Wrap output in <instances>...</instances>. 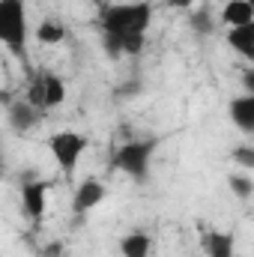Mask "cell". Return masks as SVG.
I'll use <instances>...</instances> for the list:
<instances>
[{"instance_id": "1", "label": "cell", "mask_w": 254, "mask_h": 257, "mask_svg": "<svg viewBox=\"0 0 254 257\" xmlns=\"http://www.w3.org/2000/svg\"><path fill=\"white\" fill-rule=\"evenodd\" d=\"M102 42L111 57L120 54H141L144 51V36L153 24V3L138 0V3H117L102 12Z\"/></svg>"}, {"instance_id": "7", "label": "cell", "mask_w": 254, "mask_h": 257, "mask_svg": "<svg viewBox=\"0 0 254 257\" xmlns=\"http://www.w3.org/2000/svg\"><path fill=\"white\" fill-rule=\"evenodd\" d=\"M105 183H99V180H84V183H78V189L72 194V215H87L90 209H96L102 200H105Z\"/></svg>"}, {"instance_id": "11", "label": "cell", "mask_w": 254, "mask_h": 257, "mask_svg": "<svg viewBox=\"0 0 254 257\" xmlns=\"http://www.w3.org/2000/svg\"><path fill=\"white\" fill-rule=\"evenodd\" d=\"M227 45H230V51H236L239 57L254 63V21L242 24V27H230L227 30Z\"/></svg>"}, {"instance_id": "2", "label": "cell", "mask_w": 254, "mask_h": 257, "mask_svg": "<svg viewBox=\"0 0 254 257\" xmlns=\"http://www.w3.org/2000/svg\"><path fill=\"white\" fill-rule=\"evenodd\" d=\"M159 141L156 138H141V141H126L114 150L111 156V168H117L120 174L132 177L135 183H144L150 177L153 168V156H156Z\"/></svg>"}, {"instance_id": "19", "label": "cell", "mask_w": 254, "mask_h": 257, "mask_svg": "<svg viewBox=\"0 0 254 257\" xmlns=\"http://www.w3.org/2000/svg\"><path fill=\"white\" fill-rule=\"evenodd\" d=\"M168 6H171V9H191L194 0H168Z\"/></svg>"}, {"instance_id": "10", "label": "cell", "mask_w": 254, "mask_h": 257, "mask_svg": "<svg viewBox=\"0 0 254 257\" xmlns=\"http://www.w3.org/2000/svg\"><path fill=\"white\" fill-rule=\"evenodd\" d=\"M39 117H42V111L33 108L27 99L9 105V126L15 128V132H30V128L39 123Z\"/></svg>"}, {"instance_id": "20", "label": "cell", "mask_w": 254, "mask_h": 257, "mask_svg": "<svg viewBox=\"0 0 254 257\" xmlns=\"http://www.w3.org/2000/svg\"><path fill=\"white\" fill-rule=\"evenodd\" d=\"M242 84H245V90H248V93H254V69H248V72L242 75Z\"/></svg>"}, {"instance_id": "14", "label": "cell", "mask_w": 254, "mask_h": 257, "mask_svg": "<svg viewBox=\"0 0 254 257\" xmlns=\"http://www.w3.org/2000/svg\"><path fill=\"white\" fill-rule=\"evenodd\" d=\"M36 42H42V45H57V42H63L66 30L60 21H54V18H45V21H39V27H36Z\"/></svg>"}, {"instance_id": "18", "label": "cell", "mask_w": 254, "mask_h": 257, "mask_svg": "<svg viewBox=\"0 0 254 257\" xmlns=\"http://www.w3.org/2000/svg\"><path fill=\"white\" fill-rule=\"evenodd\" d=\"M39 257H63V245L60 242H48V245H42Z\"/></svg>"}, {"instance_id": "13", "label": "cell", "mask_w": 254, "mask_h": 257, "mask_svg": "<svg viewBox=\"0 0 254 257\" xmlns=\"http://www.w3.org/2000/svg\"><path fill=\"white\" fill-rule=\"evenodd\" d=\"M150 248H153V239L141 230L135 233H126L120 239V254L123 257H150Z\"/></svg>"}, {"instance_id": "4", "label": "cell", "mask_w": 254, "mask_h": 257, "mask_svg": "<svg viewBox=\"0 0 254 257\" xmlns=\"http://www.w3.org/2000/svg\"><path fill=\"white\" fill-rule=\"evenodd\" d=\"M87 147H90V138L81 135V132H75V128L54 132V135L48 138V150H51V156H54V162H57V168H60L63 177H72V174L78 171V165H81Z\"/></svg>"}, {"instance_id": "17", "label": "cell", "mask_w": 254, "mask_h": 257, "mask_svg": "<svg viewBox=\"0 0 254 257\" xmlns=\"http://www.w3.org/2000/svg\"><path fill=\"white\" fill-rule=\"evenodd\" d=\"M230 159H233V165H239L245 171H254V147H233Z\"/></svg>"}, {"instance_id": "5", "label": "cell", "mask_w": 254, "mask_h": 257, "mask_svg": "<svg viewBox=\"0 0 254 257\" xmlns=\"http://www.w3.org/2000/svg\"><path fill=\"white\" fill-rule=\"evenodd\" d=\"M63 99H66V87L54 72L36 75L33 84H30V90H27V102L33 108H39V111H51V108L63 105Z\"/></svg>"}, {"instance_id": "12", "label": "cell", "mask_w": 254, "mask_h": 257, "mask_svg": "<svg viewBox=\"0 0 254 257\" xmlns=\"http://www.w3.org/2000/svg\"><path fill=\"white\" fill-rule=\"evenodd\" d=\"M221 18L227 27H242V24H251L254 21V6L251 0H227L224 9H221Z\"/></svg>"}, {"instance_id": "3", "label": "cell", "mask_w": 254, "mask_h": 257, "mask_svg": "<svg viewBox=\"0 0 254 257\" xmlns=\"http://www.w3.org/2000/svg\"><path fill=\"white\" fill-rule=\"evenodd\" d=\"M0 42L9 54L24 60L27 51V12L24 0H0Z\"/></svg>"}, {"instance_id": "8", "label": "cell", "mask_w": 254, "mask_h": 257, "mask_svg": "<svg viewBox=\"0 0 254 257\" xmlns=\"http://www.w3.org/2000/svg\"><path fill=\"white\" fill-rule=\"evenodd\" d=\"M227 117H230V123L239 128V132L251 135L254 132V93L233 96L230 105H227Z\"/></svg>"}, {"instance_id": "16", "label": "cell", "mask_w": 254, "mask_h": 257, "mask_svg": "<svg viewBox=\"0 0 254 257\" xmlns=\"http://www.w3.org/2000/svg\"><path fill=\"white\" fill-rule=\"evenodd\" d=\"M227 189L236 194L239 200H245V197H251L254 183L248 180V177H242V174H230V177H227Z\"/></svg>"}, {"instance_id": "9", "label": "cell", "mask_w": 254, "mask_h": 257, "mask_svg": "<svg viewBox=\"0 0 254 257\" xmlns=\"http://www.w3.org/2000/svg\"><path fill=\"white\" fill-rule=\"evenodd\" d=\"M206 257H233L236 254V236L233 230H209L203 239Z\"/></svg>"}, {"instance_id": "21", "label": "cell", "mask_w": 254, "mask_h": 257, "mask_svg": "<svg viewBox=\"0 0 254 257\" xmlns=\"http://www.w3.org/2000/svg\"><path fill=\"white\" fill-rule=\"evenodd\" d=\"M251 6H254V0H251Z\"/></svg>"}, {"instance_id": "15", "label": "cell", "mask_w": 254, "mask_h": 257, "mask_svg": "<svg viewBox=\"0 0 254 257\" xmlns=\"http://www.w3.org/2000/svg\"><path fill=\"white\" fill-rule=\"evenodd\" d=\"M189 27L197 33V36H209V33H215V21H212L209 9H191Z\"/></svg>"}, {"instance_id": "6", "label": "cell", "mask_w": 254, "mask_h": 257, "mask_svg": "<svg viewBox=\"0 0 254 257\" xmlns=\"http://www.w3.org/2000/svg\"><path fill=\"white\" fill-rule=\"evenodd\" d=\"M48 194H51V183L48 180H24L21 183V209L30 221H42L45 209H48Z\"/></svg>"}]
</instances>
